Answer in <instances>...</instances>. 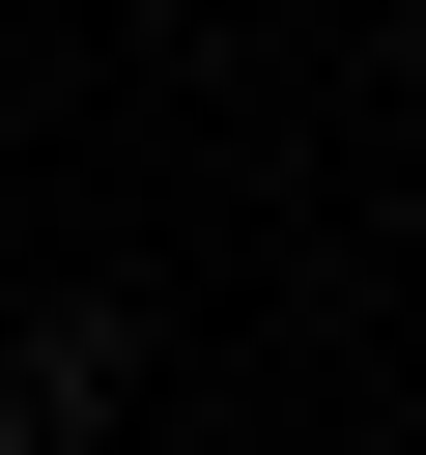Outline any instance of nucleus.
<instances>
[{"label":"nucleus","instance_id":"1","mask_svg":"<svg viewBox=\"0 0 426 455\" xmlns=\"http://www.w3.org/2000/svg\"><path fill=\"white\" fill-rule=\"evenodd\" d=\"M0 455H28V370H0Z\"/></svg>","mask_w":426,"mask_h":455}]
</instances>
